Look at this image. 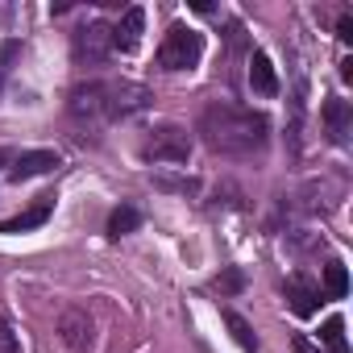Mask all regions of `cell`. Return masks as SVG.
<instances>
[{"instance_id": "cell-11", "label": "cell", "mask_w": 353, "mask_h": 353, "mask_svg": "<svg viewBox=\"0 0 353 353\" xmlns=\"http://www.w3.org/2000/svg\"><path fill=\"white\" fill-rule=\"evenodd\" d=\"M50 212H54V196H38V204H34L30 212H21V216H13V221H0V233H26V229H38V225L50 221Z\"/></svg>"}, {"instance_id": "cell-5", "label": "cell", "mask_w": 353, "mask_h": 353, "mask_svg": "<svg viewBox=\"0 0 353 353\" xmlns=\"http://www.w3.org/2000/svg\"><path fill=\"white\" fill-rule=\"evenodd\" d=\"M54 332H59V341H63L71 353H88L92 341H96V324H92V316H88L83 307H63Z\"/></svg>"}, {"instance_id": "cell-19", "label": "cell", "mask_w": 353, "mask_h": 353, "mask_svg": "<svg viewBox=\"0 0 353 353\" xmlns=\"http://www.w3.org/2000/svg\"><path fill=\"white\" fill-rule=\"evenodd\" d=\"M0 353H21V336L9 320H0Z\"/></svg>"}, {"instance_id": "cell-15", "label": "cell", "mask_w": 353, "mask_h": 353, "mask_svg": "<svg viewBox=\"0 0 353 353\" xmlns=\"http://www.w3.org/2000/svg\"><path fill=\"white\" fill-rule=\"evenodd\" d=\"M137 225H141V212L125 204V208H117V212L108 216V237H129Z\"/></svg>"}, {"instance_id": "cell-9", "label": "cell", "mask_w": 353, "mask_h": 353, "mask_svg": "<svg viewBox=\"0 0 353 353\" xmlns=\"http://www.w3.org/2000/svg\"><path fill=\"white\" fill-rule=\"evenodd\" d=\"M141 30H145V9H141V5H129V9L121 13V26L112 30V46H117V50H133V46L141 42Z\"/></svg>"}, {"instance_id": "cell-7", "label": "cell", "mask_w": 353, "mask_h": 353, "mask_svg": "<svg viewBox=\"0 0 353 353\" xmlns=\"http://www.w3.org/2000/svg\"><path fill=\"white\" fill-rule=\"evenodd\" d=\"M108 88V121L112 117H133V112H145L150 108V88H141V83H104Z\"/></svg>"}, {"instance_id": "cell-13", "label": "cell", "mask_w": 353, "mask_h": 353, "mask_svg": "<svg viewBox=\"0 0 353 353\" xmlns=\"http://www.w3.org/2000/svg\"><path fill=\"white\" fill-rule=\"evenodd\" d=\"M287 299H291L295 316H316V307H320V291L307 279H287Z\"/></svg>"}, {"instance_id": "cell-6", "label": "cell", "mask_w": 353, "mask_h": 353, "mask_svg": "<svg viewBox=\"0 0 353 353\" xmlns=\"http://www.w3.org/2000/svg\"><path fill=\"white\" fill-rule=\"evenodd\" d=\"M112 50H117V46H112V26H104V21H88V26L75 34V59L88 63V67L104 63Z\"/></svg>"}, {"instance_id": "cell-12", "label": "cell", "mask_w": 353, "mask_h": 353, "mask_svg": "<svg viewBox=\"0 0 353 353\" xmlns=\"http://www.w3.org/2000/svg\"><path fill=\"white\" fill-rule=\"evenodd\" d=\"M250 88H254L258 96H279L274 63H270V54H262V50H254V59H250Z\"/></svg>"}, {"instance_id": "cell-3", "label": "cell", "mask_w": 353, "mask_h": 353, "mask_svg": "<svg viewBox=\"0 0 353 353\" xmlns=\"http://www.w3.org/2000/svg\"><path fill=\"white\" fill-rule=\"evenodd\" d=\"M141 158H150V162H170V166L188 162V158H192V137H188V129H179V125H158V129L145 137Z\"/></svg>"}, {"instance_id": "cell-4", "label": "cell", "mask_w": 353, "mask_h": 353, "mask_svg": "<svg viewBox=\"0 0 353 353\" xmlns=\"http://www.w3.org/2000/svg\"><path fill=\"white\" fill-rule=\"evenodd\" d=\"M71 108V121L75 125H88V129H100L108 121V88L104 83H79L67 100Z\"/></svg>"}, {"instance_id": "cell-8", "label": "cell", "mask_w": 353, "mask_h": 353, "mask_svg": "<svg viewBox=\"0 0 353 353\" xmlns=\"http://www.w3.org/2000/svg\"><path fill=\"white\" fill-rule=\"evenodd\" d=\"M324 129H328V137L336 141V145H345L349 141V129H353V108H349V100H324Z\"/></svg>"}, {"instance_id": "cell-20", "label": "cell", "mask_w": 353, "mask_h": 353, "mask_svg": "<svg viewBox=\"0 0 353 353\" xmlns=\"http://www.w3.org/2000/svg\"><path fill=\"white\" fill-rule=\"evenodd\" d=\"M336 38H341V42H353V17H349V13L336 21Z\"/></svg>"}, {"instance_id": "cell-21", "label": "cell", "mask_w": 353, "mask_h": 353, "mask_svg": "<svg viewBox=\"0 0 353 353\" xmlns=\"http://www.w3.org/2000/svg\"><path fill=\"white\" fill-rule=\"evenodd\" d=\"M291 349H295V353H320V345H312L307 336H295V341H291Z\"/></svg>"}, {"instance_id": "cell-18", "label": "cell", "mask_w": 353, "mask_h": 353, "mask_svg": "<svg viewBox=\"0 0 353 353\" xmlns=\"http://www.w3.org/2000/svg\"><path fill=\"white\" fill-rule=\"evenodd\" d=\"M241 287H245V270H241V266H229V270L216 274V291H221V295H237Z\"/></svg>"}, {"instance_id": "cell-1", "label": "cell", "mask_w": 353, "mask_h": 353, "mask_svg": "<svg viewBox=\"0 0 353 353\" xmlns=\"http://www.w3.org/2000/svg\"><path fill=\"white\" fill-rule=\"evenodd\" d=\"M200 133H204V145L216 150V154H229V158H254L266 137H270V121L254 108H241V104H208L204 117H200Z\"/></svg>"}, {"instance_id": "cell-10", "label": "cell", "mask_w": 353, "mask_h": 353, "mask_svg": "<svg viewBox=\"0 0 353 353\" xmlns=\"http://www.w3.org/2000/svg\"><path fill=\"white\" fill-rule=\"evenodd\" d=\"M63 158L54 150H30V154H17L13 158V179H34V174H46L54 170Z\"/></svg>"}, {"instance_id": "cell-16", "label": "cell", "mask_w": 353, "mask_h": 353, "mask_svg": "<svg viewBox=\"0 0 353 353\" xmlns=\"http://www.w3.org/2000/svg\"><path fill=\"white\" fill-rule=\"evenodd\" d=\"M324 291H328L332 299H345V295H349V274H345L341 262H328V266H324Z\"/></svg>"}, {"instance_id": "cell-2", "label": "cell", "mask_w": 353, "mask_h": 353, "mask_svg": "<svg viewBox=\"0 0 353 353\" xmlns=\"http://www.w3.org/2000/svg\"><path fill=\"white\" fill-rule=\"evenodd\" d=\"M204 54V34L192 26H170L162 46H158V67L162 71H192Z\"/></svg>"}, {"instance_id": "cell-14", "label": "cell", "mask_w": 353, "mask_h": 353, "mask_svg": "<svg viewBox=\"0 0 353 353\" xmlns=\"http://www.w3.org/2000/svg\"><path fill=\"white\" fill-rule=\"evenodd\" d=\"M225 324H229L233 341H237L245 353H258V336H254V328H250V320H245V316H237V312H225Z\"/></svg>"}, {"instance_id": "cell-22", "label": "cell", "mask_w": 353, "mask_h": 353, "mask_svg": "<svg viewBox=\"0 0 353 353\" xmlns=\"http://www.w3.org/2000/svg\"><path fill=\"white\" fill-rule=\"evenodd\" d=\"M13 158H17V154H9V150H0V162H13Z\"/></svg>"}, {"instance_id": "cell-17", "label": "cell", "mask_w": 353, "mask_h": 353, "mask_svg": "<svg viewBox=\"0 0 353 353\" xmlns=\"http://www.w3.org/2000/svg\"><path fill=\"white\" fill-rule=\"evenodd\" d=\"M320 341H324L332 353H349V349H345V320H341V316H328V320H324Z\"/></svg>"}]
</instances>
